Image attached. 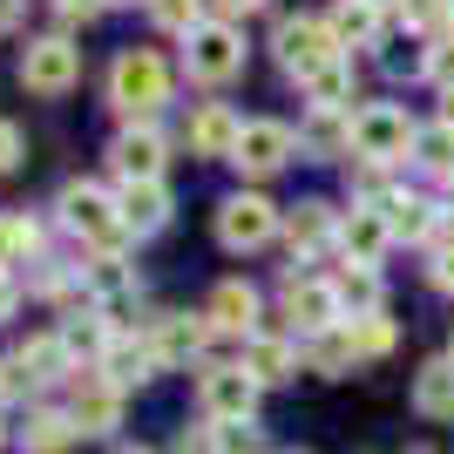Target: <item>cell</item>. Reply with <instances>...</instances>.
<instances>
[{"label": "cell", "instance_id": "1", "mask_svg": "<svg viewBox=\"0 0 454 454\" xmlns=\"http://www.w3.org/2000/svg\"><path fill=\"white\" fill-rule=\"evenodd\" d=\"M109 102L122 115H156L170 102V68H163L150 48H129V55L109 68Z\"/></svg>", "mask_w": 454, "mask_h": 454}, {"label": "cell", "instance_id": "2", "mask_svg": "<svg viewBox=\"0 0 454 454\" xmlns=\"http://www.w3.org/2000/svg\"><path fill=\"white\" fill-rule=\"evenodd\" d=\"M414 136L420 129L407 122V109H387V102L353 115V156L360 163H400V156L414 150Z\"/></svg>", "mask_w": 454, "mask_h": 454}, {"label": "cell", "instance_id": "3", "mask_svg": "<svg viewBox=\"0 0 454 454\" xmlns=\"http://www.w3.org/2000/svg\"><path fill=\"white\" fill-rule=\"evenodd\" d=\"M61 224L95 238V251H122V210L115 197H102L95 184H68L61 190Z\"/></svg>", "mask_w": 454, "mask_h": 454}, {"label": "cell", "instance_id": "4", "mask_svg": "<svg viewBox=\"0 0 454 454\" xmlns=\"http://www.w3.org/2000/svg\"><path fill=\"white\" fill-rule=\"evenodd\" d=\"M278 61H285V75L312 82L319 68L340 61V35H333L325 20H285V27H278Z\"/></svg>", "mask_w": 454, "mask_h": 454}, {"label": "cell", "instance_id": "5", "mask_svg": "<svg viewBox=\"0 0 454 454\" xmlns=\"http://www.w3.org/2000/svg\"><path fill=\"white\" fill-rule=\"evenodd\" d=\"M245 68V41L231 20H204L197 35H190V75L197 82H231Z\"/></svg>", "mask_w": 454, "mask_h": 454}, {"label": "cell", "instance_id": "6", "mask_svg": "<svg viewBox=\"0 0 454 454\" xmlns=\"http://www.w3.org/2000/svg\"><path fill=\"white\" fill-rule=\"evenodd\" d=\"M20 82L35 95H68L82 82V55L68 48V41H35L27 55H20Z\"/></svg>", "mask_w": 454, "mask_h": 454}, {"label": "cell", "instance_id": "7", "mask_svg": "<svg viewBox=\"0 0 454 454\" xmlns=\"http://www.w3.org/2000/svg\"><path fill=\"white\" fill-rule=\"evenodd\" d=\"M197 400H204L210 420H251L258 414V380H251L245 366H210L204 387H197Z\"/></svg>", "mask_w": 454, "mask_h": 454}, {"label": "cell", "instance_id": "8", "mask_svg": "<svg viewBox=\"0 0 454 454\" xmlns=\"http://www.w3.org/2000/svg\"><path fill=\"white\" fill-rule=\"evenodd\" d=\"M285 312H292V325H299L305 340H319V333H333L340 325V285H319V278H285Z\"/></svg>", "mask_w": 454, "mask_h": 454}, {"label": "cell", "instance_id": "9", "mask_svg": "<svg viewBox=\"0 0 454 454\" xmlns=\"http://www.w3.org/2000/svg\"><path fill=\"white\" fill-rule=\"evenodd\" d=\"M292 150H299V136L285 129V122H245V136H238V150H231V163L251 176H271L292 163Z\"/></svg>", "mask_w": 454, "mask_h": 454}, {"label": "cell", "instance_id": "10", "mask_svg": "<svg viewBox=\"0 0 454 454\" xmlns=\"http://www.w3.org/2000/svg\"><path fill=\"white\" fill-rule=\"evenodd\" d=\"M68 420H75L82 434H109L115 420H122V387H115L102 366H95V373H75V407H68Z\"/></svg>", "mask_w": 454, "mask_h": 454}, {"label": "cell", "instance_id": "11", "mask_svg": "<svg viewBox=\"0 0 454 454\" xmlns=\"http://www.w3.org/2000/svg\"><path fill=\"white\" fill-rule=\"evenodd\" d=\"M278 231V210L265 204V197H224V210H217V238H224L231 251H258Z\"/></svg>", "mask_w": 454, "mask_h": 454}, {"label": "cell", "instance_id": "12", "mask_svg": "<svg viewBox=\"0 0 454 454\" xmlns=\"http://www.w3.org/2000/svg\"><path fill=\"white\" fill-rule=\"evenodd\" d=\"M109 163H115L122 184H156V170H163V136L156 129H122L115 150H109Z\"/></svg>", "mask_w": 454, "mask_h": 454}, {"label": "cell", "instance_id": "13", "mask_svg": "<svg viewBox=\"0 0 454 454\" xmlns=\"http://www.w3.org/2000/svg\"><path fill=\"white\" fill-rule=\"evenodd\" d=\"M204 340H210V312H163L156 333H150V346H156V360H163V366L190 360Z\"/></svg>", "mask_w": 454, "mask_h": 454}, {"label": "cell", "instance_id": "14", "mask_svg": "<svg viewBox=\"0 0 454 454\" xmlns=\"http://www.w3.org/2000/svg\"><path fill=\"white\" fill-rule=\"evenodd\" d=\"M380 217H387V231H394V238H407V245H427V238H434V204H427V197H407V190H387V197H380Z\"/></svg>", "mask_w": 454, "mask_h": 454}, {"label": "cell", "instance_id": "15", "mask_svg": "<svg viewBox=\"0 0 454 454\" xmlns=\"http://www.w3.org/2000/svg\"><path fill=\"white\" fill-rule=\"evenodd\" d=\"M238 136H245V122H238L224 102H204V109L190 115V150H197V156H231V150H238Z\"/></svg>", "mask_w": 454, "mask_h": 454}, {"label": "cell", "instance_id": "16", "mask_svg": "<svg viewBox=\"0 0 454 454\" xmlns=\"http://www.w3.org/2000/svg\"><path fill=\"white\" fill-rule=\"evenodd\" d=\"M340 245H346V258H353V265H380V251L394 245V231H387V217L366 204V210H353V217L340 224Z\"/></svg>", "mask_w": 454, "mask_h": 454}, {"label": "cell", "instance_id": "17", "mask_svg": "<svg viewBox=\"0 0 454 454\" xmlns=\"http://www.w3.org/2000/svg\"><path fill=\"white\" fill-rule=\"evenodd\" d=\"M115 210H122V231H163L170 224V190L163 184H122Z\"/></svg>", "mask_w": 454, "mask_h": 454}, {"label": "cell", "instance_id": "18", "mask_svg": "<svg viewBox=\"0 0 454 454\" xmlns=\"http://www.w3.org/2000/svg\"><path fill=\"white\" fill-rule=\"evenodd\" d=\"M210 325H217V333H245V340H251V325H258V292L238 285V278H224L217 292H210Z\"/></svg>", "mask_w": 454, "mask_h": 454}, {"label": "cell", "instance_id": "19", "mask_svg": "<svg viewBox=\"0 0 454 454\" xmlns=\"http://www.w3.org/2000/svg\"><path fill=\"white\" fill-rule=\"evenodd\" d=\"M414 407L427 420H454V353L448 360H427L414 373Z\"/></svg>", "mask_w": 454, "mask_h": 454}, {"label": "cell", "instance_id": "20", "mask_svg": "<svg viewBox=\"0 0 454 454\" xmlns=\"http://www.w3.org/2000/svg\"><path fill=\"white\" fill-rule=\"evenodd\" d=\"M238 366H245L258 387H278V380L299 373V366H292V346L271 340V333H251V340H245V360H238Z\"/></svg>", "mask_w": 454, "mask_h": 454}, {"label": "cell", "instance_id": "21", "mask_svg": "<svg viewBox=\"0 0 454 454\" xmlns=\"http://www.w3.org/2000/svg\"><path fill=\"white\" fill-rule=\"evenodd\" d=\"M299 143H305L312 156L353 150V115H346V109H312V115H305V129H299Z\"/></svg>", "mask_w": 454, "mask_h": 454}, {"label": "cell", "instance_id": "22", "mask_svg": "<svg viewBox=\"0 0 454 454\" xmlns=\"http://www.w3.org/2000/svg\"><path fill=\"white\" fill-rule=\"evenodd\" d=\"M325 27L340 35V48H366V41L380 35V7H373V0H340Z\"/></svg>", "mask_w": 454, "mask_h": 454}, {"label": "cell", "instance_id": "23", "mask_svg": "<svg viewBox=\"0 0 454 454\" xmlns=\"http://www.w3.org/2000/svg\"><path fill=\"white\" fill-rule=\"evenodd\" d=\"M150 366H156V346H129V340L102 346V373H109L115 387H129V380H150Z\"/></svg>", "mask_w": 454, "mask_h": 454}, {"label": "cell", "instance_id": "24", "mask_svg": "<svg viewBox=\"0 0 454 454\" xmlns=\"http://www.w3.org/2000/svg\"><path fill=\"white\" fill-rule=\"evenodd\" d=\"M75 434H82V427L68 414H35L20 441H27V454H68V448H75Z\"/></svg>", "mask_w": 454, "mask_h": 454}, {"label": "cell", "instance_id": "25", "mask_svg": "<svg viewBox=\"0 0 454 454\" xmlns=\"http://www.w3.org/2000/svg\"><path fill=\"white\" fill-rule=\"evenodd\" d=\"M305 360H312V373H346V366L360 360V353H353V325H333V333H319Z\"/></svg>", "mask_w": 454, "mask_h": 454}, {"label": "cell", "instance_id": "26", "mask_svg": "<svg viewBox=\"0 0 454 454\" xmlns=\"http://www.w3.org/2000/svg\"><path fill=\"white\" fill-rule=\"evenodd\" d=\"M35 245H41V224H35V217H0V271L20 265Z\"/></svg>", "mask_w": 454, "mask_h": 454}, {"label": "cell", "instance_id": "27", "mask_svg": "<svg viewBox=\"0 0 454 454\" xmlns=\"http://www.w3.org/2000/svg\"><path fill=\"white\" fill-rule=\"evenodd\" d=\"M285 231H292V251H312V245H325V231H333V210H325V204H299Z\"/></svg>", "mask_w": 454, "mask_h": 454}, {"label": "cell", "instance_id": "28", "mask_svg": "<svg viewBox=\"0 0 454 454\" xmlns=\"http://www.w3.org/2000/svg\"><path fill=\"white\" fill-rule=\"evenodd\" d=\"M414 156L427 163V170L454 176V129H448V122H434V129H420V136H414Z\"/></svg>", "mask_w": 454, "mask_h": 454}, {"label": "cell", "instance_id": "29", "mask_svg": "<svg viewBox=\"0 0 454 454\" xmlns=\"http://www.w3.org/2000/svg\"><path fill=\"white\" fill-rule=\"evenodd\" d=\"M340 305H353L360 319H366V312H380V278H373V265H353V271L340 278Z\"/></svg>", "mask_w": 454, "mask_h": 454}, {"label": "cell", "instance_id": "30", "mask_svg": "<svg viewBox=\"0 0 454 454\" xmlns=\"http://www.w3.org/2000/svg\"><path fill=\"white\" fill-rule=\"evenodd\" d=\"M305 95H312V109H340L346 95H353V75H346V61H333V68H319V75L305 82Z\"/></svg>", "mask_w": 454, "mask_h": 454}, {"label": "cell", "instance_id": "31", "mask_svg": "<svg viewBox=\"0 0 454 454\" xmlns=\"http://www.w3.org/2000/svg\"><path fill=\"white\" fill-rule=\"evenodd\" d=\"M380 68H387V75H427V68H434V48H420V41H394V48H387V55H380Z\"/></svg>", "mask_w": 454, "mask_h": 454}, {"label": "cell", "instance_id": "32", "mask_svg": "<svg viewBox=\"0 0 454 454\" xmlns=\"http://www.w3.org/2000/svg\"><path fill=\"white\" fill-rule=\"evenodd\" d=\"M156 27H170V35H197L204 27V0H150Z\"/></svg>", "mask_w": 454, "mask_h": 454}, {"label": "cell", "instance_id": "33", "mask_svg": "<svg viewBox=\"0 0 454 454\" xmlns=\"http://www.w3.org/2000/svg\"><path fill=\"white\" fill-rule=\"evenodd\" d=\"M387 346H394V319H380V312L353 319V353H360V360H380Z\"/></svg>", "mask_w": 454, "mask_h": 454}, {"label": "cell", "instance_id": "34", "mask_svg": "<svg viewBox=\"0 0 454 454\" xmlns=\"http://www.w3.org/2000/svg\"><path fill=\"white\" fill-rule=\"evenodd\" d=\"M400 14L414 20V27H441V20L454 27V0H400Z\"/></svg>", "mask_w": 454, "mask_h": 454}, {"label": "cell", "instance_id": "35", "mask_svg": "<svg viewBox=\"0 0 454 454\" xmlns=\"http://www.w3.org/2000/svg\"><path fill=\"white\" fill-rule=\"evenodd\" d=\"M61 353H68V346H61V340H41V346H27V353H20V366H27V373H35V380H55Z\"/></svg>", "mask_w": 454, "mask_h": 454}, {"label": "cell", "instance_id": "36", "mask_svg": "<svg viewBox=\"0 0 454 454\" xmlns=\"http://www.w3.org/2000/svg\"><path fill=\"white\" fill-rule=\"evenodd\" d=\"M427 285H434V292H454V245H441V251H434V265H427Z\"/></svg>", "mask_w": 454, "mask_h": 454}, {"label": "cell", "instance_id": "37", "mask_svg": "<svg viewBox=\"0 0 454 454\" xmlns=\"http://www.w3.org/2000/svg\"><path fill=\"white\" fill-rule=\"evenodd\" d=\"M14 163H20V129L7 122V115H0V176L14 170Z\"/></svg>", "mask_w": 454, "mask_h": 454}, {"label": "cell", "instance_id": "38", "mask_svg": "<svg viewBox=\"0 0 454 454\" xmlns=\"http://www.w3.org/2000/svg\"><path fill=\"white\" fill-rule=\"evenodd\" d=\"M61 346H68V353H102V333H95V325H68Z\"/></svg>", "mask_w": 454, "mask_h": 454}, {"label": "cell", "instance_id": "39", "mask_svg": "<svg viewBox=\"0 0 454 454\" xmlns=\"http://www.w3.org/2000/svg\"><path fill=\"white\" fill-rule=\"evenodd\" d=\"M427 75L441 82V95H454V41H448V48H434V68H427Z\"/></svg>", "mask_w": 454, "mask_h": 454}, {"label": "cell", "instance_id": "40", "mask_svg": "<svg viewBox=\"0 0 454 454\" xmlns=\"http://www.w3.org/2000/svg\"><path fill=\"white\" fill-rule=\"evenodd\" d=\"M55 7H61V20H95L109 0H55Z\"/></svg>", "mask_w": 454, "mask_h": 454}, {"label": "cell", "instance_id": "41", "mask_svg": "<svg viewBox=\"0 0 454 454\" xmlns=\"http://www.w3.org/2000/svg\"><path fill=\"white\" fill-rule=\"evenodd\" d=\"M176 454H217V441H210L204 427H197V434H190V427H184V441H176Z\"/></svg>", "mask_w": 454, "mask_h": 454}, {"label": "cell", "instance_id": "42", "mask_svg": "<svg viewBox=\"0 0 454 454\" xmlns=\"http://www.w3.org/2000/svg\"><path fill=\"white\" fill-rule=\"evenodd\" d=\"M7 312H14V278L0 271V319H7Z\"/></svg>", "mask_w": 454, "mask_h": 454}, {"label": "cell", "instance_id": "43", "mask_svg": "<svg viewBox=\"0 0 454 454\" xmlns=\"http://www.w3.org/2000/svg\"><path fill=\"white\" fill-rule=\"evenodd\" d=\"M217 7H224V14H258L265 0H217Z\"/></svg>", "mask_w": 454, "mask_h": 454}, {"label": "cell", "instance_id": "44", "mask_svg": "<svg viewBox=\"0 0 454 454\" xmlns=\"http://www.w3.org/2000/svg\"><path fill=\"white\" fill-rule=\"evenodd\" d=\"M14 20H20V0H0V35H7Z\"/></svg>", "mask_w": 454, "mask_h": 454}, {"label": "cell", "instance_id": "45", "mask_svg": "<svg viewBox=\"0 0 454 454\" xmlns=\"http://www.w3.org/2000/svg\"><path fill=\"white\" fill-rule=\"evenodd\" d=\"M441 122H448V129H454V95H448V109H441Z\"/></svg>", "mask_w": 454, "mask_h": 454}, {"label": "cell", "instance_id": "46", "mask_svg": "<svg viewBox=\"0 0 454 454\" xmlns=\"http://www.w3.org/2000/svg\"><path fill=\"white\" fill-rule=\"evenodd\" d=\"M122 454H150V448H122Z\"/></svg>", "mask_w": 454, "mask_h": 454}, {"label": "cell", "instance_id": "47", "mask_svg": "<svg viewBox=\"0 0 454 454\" xmlns=\"http://www.w3.org/2000/svg\"><path fill=\"white\" fill-rule=\"evenodd\" d=\"M414 454H434V448H414Z\"/></svg>", "mask_w": 454, "mask_h": 454}]
</instances>
